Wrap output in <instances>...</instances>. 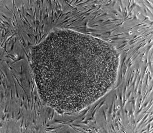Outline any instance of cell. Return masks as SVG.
I'll list each match as a JSON object with an SVG mask.
<instances>
[{
  "instance_id": "cell-1",
  "label": "cell",
  "mask_w": 153,
  "mask_h": 133,
  "mask_svg": "<svg viewBox=\"0 0 153 133\" xmlns=\"http://www.w3.org/2000/svg\"><path fill=\"white\" fill-rule=\"evenodd\" d=\"M120 57L99 38L57 29L31 49L30 64L42 102L65 115L81 111L112 90Z\"/></svg>"
}]
</instances>
